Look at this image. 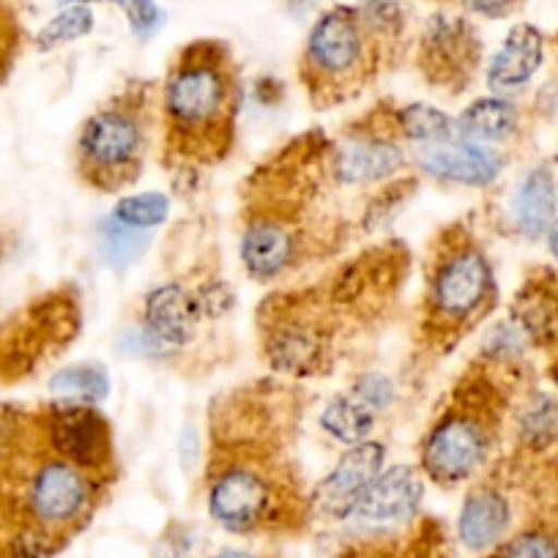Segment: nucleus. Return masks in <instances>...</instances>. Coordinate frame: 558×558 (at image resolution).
Listing matches in <instances>:
<instances>
[{
    "mask_svg": "<svg viewBox=\"0 0 558 558\" xmlns=\"http://www.w3.org/2000/svg\"><path fill=\"white\" fill-rule=\"evenodd\" d=\"M356 12L375 41L397 39L405 31V12L400 0H359Z\"/></svg>",
    "mask_w": 558,
    "mask_h": 558,
    "instance_id": "c85d7f7f",
    "label": "nucleus"
},
{
    "mask_svg": "<svg viewBox=\"0 0 558 558\" xmlns=\"http://www.w3.org/2000/svg\"><path fill=\"white\" fill-rule=\"evenodd\" d=\"M20 45V31L14 23V14L9 12V7L0 0V80L7 77L9 66L14 61V52Z\"/></svg>",
    "mask_w": 558,
    "mask_h": 558,
    "instance_id": "2f4dec72",
    "label": "nucleus"
},
{
    "mask_svg": "<svg viewBox=\"0 0 558 558\" xmlns=\"http://www.w3.org/2000/svg\"><path fill=\"white\" fill-rule=\"evenodd\" d=\"M239 85L228 50L214 41L190 45L165 83L168 143L186 159L214 162L233 143Z\"/></svg>",
    "mask_w": 558,
    "mask_h": 558,
    "instance_id": "f257e3e1",
    "label": "nucleus"
},
{
    "mask_svg": "<svg viewBox=\"0 0 558 558\" xmlns=\"http://www.w3.org/2000/svg\"><path fill=\"white\" fill-rule=\"evenodd\" d=\"M50 389L66 402H85V405H90V402L105 400L107 391H110V378H107L101 367L77 364V367H66L52 375Z\"/></svg>",
    "mask_w": 558,
    "mask_h": 558,
    "instance_id": "b1692460",
    "label": "nucleus"
},
{
    "mask_svg": "<svg viewBox=\"0 0 558 558\" xmlns=\"http://www.w3.org/2000/svg\"><path fill=\"white\" fill-rule=\"evenodd\" d=\"M405 162V154L395 140L384 134H359L337 148L335 170L342 184H373L395 175Z\"/></svg>",
    "mask_w": 558,
    "mask_h": 558,
    "instance_id": "2eb2a0df",
    "label": "nucleus"
},
{
    "mask_svg": "<svg viewBox=\"0 0 558 558\" xmlns=\"http://www.w3.org/2000/svg\"><path fill=\"white\" fill-rule=\"evenodd\" d=\"M493 268L474 244L458 241L433 266L427 291V326L436 337L458 340L493 302Z\"/></svg>",
    "mask_w": 558,
    "mask_h": 558,
    "instance_id": "20e7f679",
    "label": "nucleus"
},
{
    "mask_svg": "<svg viewBox=\"0 0 558 558\" xmlns=\"http://www.w3.org/2000/svg\"><path fill=\"white\" fill-rule=\"evenodd\" d=\"M512 523V507L496 487H476L463 501L458 518V539L474 553L501 545Z\"/></svg>",
    "mask_w": 558,
    "mask_h": 558,
    "instance_id": "dca6fc26",
    "label": "nucleus"
},
{
    "mask_svg": "<svg viewBox=\"0 0 558 558\" xmlns=\"http://www.w3.org/2000/svg\"><path fill=\"white\" fill-rule=\"evenodd\" d=\"M490 558H558V545L545 531H520L501 542Z\"/></svg>",
    "mask_w": 558,
    "mask_h": 558,
    "instance_id": "c756f323",
    "label": "nucleus"
},
{
    "mask_svg": "<svg viewBox=\"0 0 558 558\" xmlns=\"http://www.w3.org/2000/svg\"><path fill=\"white\" fill-rule=\"evenodd\" d=\"M208 514L230 534L279 529L291 518V498L279 482L250 460H230L208 480Z\"/></svg>",
    "mask_w": 558,
    "mask_h": 558,
    "instance_id": "39448f33",
    "label": "nucleus"
},
{
    "mask_svg": "<svg viewBox=\"0 0 558 558\" xmlns=\"http://www.w3.org/2000/svg\"><path fill=\"white\" fill-rule=\"evenodd\" d=\"M170 214V197L162 192H143V195H129L118 201L112 208V217L118 222L137 230H151L162 225Z\"/></svg>",
    "mask_w": 558,
    "mask_h": 558,
    "instance_id": "a878e982",
    "label": "nucleus"
},
{
    "mask_svg": "<svg viewBox=\"0 0 558 558\" xmlns=\"http://www.w3.org/2000/svg\"><path fill=\"white\" fill-rule=\"evenodd\" d=\"M418 168L433 179L463 186H487L501 175L504 157L485 143H444L418 151Z\"/></svg>",
    "mask_w": 558,
    "mask_h": 558,
    "instance_id": "f8f14e48",
    "label": "nucleus"
},
{
    "mask_svg": "<svg viewBox=\"0 0 558 558\" xmlns=\"http://www.w3.org/2000/svg\"><path fill=\"white\" fill-rule=\"evenodd\" d=\"M542 52L545 41L534 25H514L507 34L504 45L493 56L487 66V83L493 90H514L523 88L536 69L542 66Z\"/></svg>",
    "mask_w": 558,
    "mask_h": 558,
    "instance_id": "f3484780",
    "label": "nucleus"
},
{
    "mask_svg": "<svg viewBox=\"0 0 558 558\" xmlns=\"http://www.w3.org/2000/svg\"><path fill=\"white\" fill-rule=\"evenodd\" d=\"M378 41L359 17L356 7H331L307 34L302 56V77L318 107L348 99L367 83L373 50Z\"/></svg>",
    "mask_w": 558,
    "mask_h": 558,
    "instance_id": "f03ea898",
    "label": "nucleus"
},
{
    "mask_svg": "<svg viewBox=\"0 0 558 558\" xmlns=\"http://www.w3.org/2000/svg\"><path fill=\"white\" fill-rule=\"evenodd\" d=\"M329 335L320 324L288 313L268 326L266 356L274 369L288 375H313L326 364Z\"/></svg>",
    "mask_w": 558,
    "mask_h": 558,
    "instance_id": "9b49d317",
    "label": "nucleus"
},
{
    "mask_svg": "<svg viewBox=\"0 0 558 558\" xmlns=\"http://www.w3.org/2000/svg\"><path fill=\"white\" fill-rule=\"evenodd\" d=\"M518 129V110L507 99L487 96L465 107L454 121V134L469 143H498Z\"/></svg>",
    "mask_w": 558,
    "mask_h": 558,
    "instance_id": "6ab92c4d",
    "label": "nucleus"
},
{
    "mask_svg": "<svg viewBox=\"0 0 558 558\" xmlns=\"http://www.w3.org/2000/svg\"><path fill=\"white\" fill-rule=\"evenodd\" d=\"M375 413L364 408L356 397L337 395L320 411V427L329 433L335 441L345 444V447H356V444L367 441L369 430H373Z\"/></svg>",
    "mask_w": 558,
    "mask_h": 558,
    "instance_id": "aec40b11",
    "label": "nucleus"
},
{
    "mask_svg": "<svg viewBox=\"0 0 558 558\" xmlns=\"http://www.w3.org/2000/svg\"><path fill=\"white\" fill-rule=\"evenodd\" d=\"M514 3L518 0H460V7L476 17H504L507 12H512Z\"/></svg>",
    "mask_w": 558,
    "mask_h": 558,
    "instance_id": "473e14b6",
    "label": "nucleus"
},
{
    "mask_svg": "<svg viewBox=\"0 0 558 558\" xmlns=\"http://www.w3.org/2000/svg\"><path fill=\"white\" fill-rule=\"evenodd\" d=\"M547 246H550L553 257H558V219L550 225V230H547Z\"/></svg>",
    "mask_w": 558,
    "mask_h": 558,
    "instance_id": "72a5a7b5",
    "label": "nucleus"
},
{
    "mask_svg": "<svg viewBox=\"0 0 558 558\" xmlns=\"http://www.w3.org/2000/svg\"><path fill=\"white\" fill-rule=\"evenodd\" d=\"M299 233L277 217H255L241 239V260L250 277L268 282L296 263Z\"/></svg>",
    "mask_w": 558,
    "mask_h": 558,
    "instance_id": "ddd939ff",
    "label": "nucleus"
},
{
    "mask_svg": "<svg viewBox=\"0 0 558 558\" xmlns=\"http://www.w3.org/2000/svg\"><path fill=\"white\" fill-rule=\"evenodd\" d=\"M353 397H356L364 408L378 413L391 405V400H395V386H391V380L386 378V375L367 373L356 380V386H353Z\"/></svg>",
    "mask_w": 558,
    "mask_h": 558,
    "instance_id": "7c9ffc66",
    "label": "nucleus"
},
{
    "mask_svg": "<svg viewBox=\"0 0 558 558\" xmlns=\"http://www.w3.org/2000/svg\"><path fill=\"white\" fill-rule=\"evenodd\" d=\"M348 558H449L444 550L441 534H436L433 525H425L416 536L408 539H384L351 550Z\"/></svg>",
    "mask_w": 558,
    "mask_h": 558,
    "instance_id": "393cba45",
    "label": "nucleus"
},
{
    "mask_svg": "<svg viewBox=\"0 0 558 558\" xmlns=\"http://www.w3.org/2000/svg\"><path fill=\"white\" fill-rule=\"evenodd\" d=\"M520 438L531 449L550 447L558 438V400L536 397L520 416Z\"/></svg>",
    "mask_w": 558,
    "mask_h": 558,
    "instance_id": "bb28decb",
    "label": "nucleus"
},
{
    "mask_svg": "<svg viewBox=\"0 0 558 558\" xmlns=\"http://www.w3.org/2000/svg\"><path fill=\"white\" fill-rule=\"evenodd\" d=\"M556 206L558 195L553 175L545 168H534L531 173H525L518 186V197H514V219H518L520 233H525L529 239L547 233L550 225L556 222Z\"/></svg>",
    "mask_w": 558,
    "mask_h": 558,
    "instance_id": "a211bd4d",
    "label": "nucleus"
},
{
    "mask_svg": "<svg viewBox=\"0 0 558 558\" xmlns=\"http://www.w3.org/2000/svg\"><path fill=\"white\" fill-rule=\"evenodd\" d=\"M211 558H257V556H252V553H246V550H222Z\"/></svg>",
    "mask_w": 558,
    "mask_h": 558,
    "instance_id": "f704fd0d",
    "label": "nucleus"
},
{
    "mask_svg": "<svg viewBox=\"0 0 558 558\" xmlns=\"http://www.w3.org/2000/svg\"><path fill=\"white\" fill-rule=\"evenodd\" d=\"M201 318L203 310L197 302V291H190L181 282H165L154 288L143 307L146 329L168 348L190 345Z\"/></svg>",
    "mask_w": 558,
    "mask_h": 558,
    "instance_id": "4468645a",
    "label": "nucleus"
},
{
    "mask_svg": "<svg viewBox=\"0 0 558 558\" xmlns=\"http://www.w3.org/2000/svg\"><path fill=\"white\" fill-rule=\"evenodd\" d=\"M146 126L137 105L112 101L83 123L77 137L80 173L96 190H123L143 168Z\"/></svg>",
    "mask_w": 558,
    "mask_h": 558,
    "instance_id": "7ed1b4c3",
    "label": "nucleus"
},
{
    "mask_svg": "<svg viewBox=\"0 0 558 558\" xmlns=\"http://www.w3.org/2000/svg\"><path fill=\"white\" fill-rule=\"evenodd\" d=\"M490 452V430L482 416L458 408L438 418L422 444L418 463L436 485L454 487L471 480Z\"/></svg>",
    "mask_w": 558,
    "mask_h": 558,
    "instance_id": "423d86ee",
    "label": "nucleus"
},
{
    "mask_svg": "<svg viewBox=\"0 0 558 558\" xmlns=\"http://www.w3.org/2000/svg\"><path fill=\"white\" fill-rule=\"evenodd\" d=\"M61 3L63 7H66V3H85V7H94V3H112L116 9H121L123 17H126L129 23V31H132L140 41H148L165 25V12L157 0H61Z\"/></svg>",
    "mask_w": 558,
    "mask_h": 558,
    "instance_id": "cd10ccee",
    "label": "nucleus"
},
{
    "mask_svg": "<svg viewBox=\"0 0 558 558\" xmlns=\"http://www.w3.org/2000/svg\"><path fill=\"white\" fill-rule=\"evenodd\" d=\"M474 58H480V41L474 31L463 17H449L436 14L427 23L418 47V61L427 77L436 80V85H465Z\"/></svg>",
    "mask_w": 558,
    "mask_h": 558,
    "instance_id": "9d476101",
    "label": "nucleus"
},
{
    "mask_svg": "<svg viewBox=\"0 0 558 558\" xmlns=\"http://www.w3.org/2000/svg\"><path fill=\"white\" fill-rule=\"evenodd\" d=\"M94 9L85 7V3H66L56 17H50L41 25V31L36 34V50L52 52L58 50V47H66L72 45V41L85 39V36L94 31Z\"/></svg>",
    "mask_w": 558,
    "mask_h": 558,
    "instance_id": "5701e85b",
    "label": "nucleus"
},
{
    "mask_svg": "<svg viewBox=\"0 0 558 558\" xmlns=\"http://www.w3.org/2000/svg\"><path fill=\"white\" fill-rule=\"evenodd\" d=\"M397 132L418 146H444L454 137V121L430 105H405L397 110Z\"/></svg>",
    "mask_w": 558,
    "mask_h": 558,
    "instance_id": "412c9836",
    "label": "nucleus"
},
{
    "mask_svg": "<svg viewBox=\"0 0 558 558\" xmlns=\"http://www.w3.org/2000/svg\"><path fill=\"white\" fill-rule=\"evenodd\" d=\"M553 380H556V384H558V362H556V367H553Z\"/></svg>",
    "mask_w": 558,
    "mask_h": 558,
    "instance_id": "c9c22d12",
    "label": "nucleus"
},
{
    "mask_svg": "<svg viewBox=\"0 0 558 558\" xmlns=\"http://www.w3.org/2000/svg\"><path fill=\"white\" fill-rule=\"evenodd\" d=\"M425 498L422 474L413 465H391L380 471L353 507L351 520L369 531H395L411 523Z\"/></svg>",
    "mask_w": 558,
    "mask_h": 558,
    "instance_id": "6e6552de",
    "label": "nucleus"
},
{
    "mask_svg": "<svg viewBox=\"0 0 558 558\" xmlns=\"http://www.w3.org/2000/svg\"><path fill=\"white\" fill-rule=\"evenodd\" d=\"M386 447L378 441H364L348 449L335 469L324 476L313 496V507L324 518L348 520L359 498L364 496L375 476L384 471Z\"/></svg>",
    "mask_w": 558,
    "mask_h": 558,
    "instance_id": "1a4fd4ad",
    "label": "nucleus"
},
{
    "mask_svg": "<svg viewBox=\"0 0 558 558\" xmlns=\"http://www.w3.org/2000/svg\"><path fill=\"white\" fill-rule=\"evenodd\" d=\"M148 244H151L148 230L129 228V225L118 222L112 214L99 225V250L107 266L118 268V271L134 266L140 257L146 255Z\"/></svg>",
    "mask_w": 558,
    "mask_h": 558,
    "instance_id": "4be33fe9",
    "label": "nucleus"
},
{
    "mask_svg": "<svg viewBox=\"0 0 558 558\" xmlns=\"http://www.w3.org/2000/svg\"><path fill=\"white\" fill-rule=\"evenodd\" d=\"M45 441L58 458L77 469L101 471L112 460L110 422L85 402H66L39 413Z\"/></svg>",
    "mask_w": 558,
    "mask_h": 558,
    "instance_id": "0eeeda50",
    "label": "nucleus"
}]
</instances>
